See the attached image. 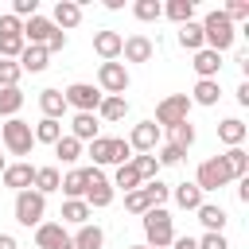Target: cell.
I'll return each instance as SVG.
<instances>
[{"instance_id":"obj_33","label":"cell","mask_w":249,"mask_h":249,"mask_svg":"<svg viewBox=\"0 0 249 249\" xmlns=\"http://www.w3.org/2000/svg\"><path fill=\"white\" fill-rule=\"evenodd\" d=\"M31 132H35V144H54V140L62 136V121H51V117H43V121H39Z\"/></svg>"},{"instance_id":"obj_26","label":"cell","mask_w":249,"mask_h":249,"mask_svg":"<svg viewBox=\"0 0 249 249\" xmlns=\"http://www.w3.org/2000/svg\"><path fill=\"white\" fill-rule=\"evenodd\" d=\"M218 140H222V144H230V148H241V140H245V124H241L237 117L222 121V124H218Z\"/></svg>"},{"instance_id":"obj_23","label":"cell","mask_w":249,"mask_h":249,"mask_svg":"<svg viewBox=\"0 0 249 249\" xmlns=\"http://www.w3.org/2000/svg\"><path fill=\"white\" fill-rule=\"evenodd\" d=\"M70 136L74 140H97V113H74Z\"/></svg>"},{"instance_id":"obj_34","label":"cell","mask_w":249,"mask_h":249,"mask_svg":"<svg viewBox=\"0 0 249 249\" xmlns=\"http://www.w3.org/2000/svg\"><path fill=\"white\" fill-rule=\"evenodd\" d=\"M175 202H179L183 210H198V206H202V191H198L195 183H179V187H175Z\"/></svg>"},{"instance_id":"obj_44","label":"cell","mask_w":249,"mask_h":249,"mask_svg":"<svg viewBox=\"0 0 249 249\" xmlns=\"http://www.w3.org/2000/svg\"><path fill=\"white\" fill-rule=\"evenodd\" d=\"M222 12H226V19H230V23H233V19H249V0H230Z\"/></svg>"},{"instance_id":"obj_10","label":"cell","mask_w":249,"mask_h":249,"mask_svg":"<svg viewBox=\"0 0 249 249\" xmlns=\"http://www.w3.org/2000/svg\"><path fill=\"white\" fill-rule=\"evenodd\" d=\"M82 175H86V206L93 210H101V206H109L113 202V183L97 171V167H82Z\"/></svg>"},{"instance_id":"obj_52","label":"cell","mask_w":249,"mask_h":249,"mask_svg":"<svg viewBox=\"0 0 249 249\" xmlns=\"http://www.w3.org/2000/svg\"><path fill=\"white\" fill-rule=\"evenodd\" d=\"M4 167H8V163H4V156H0V175H4Z\"/></svg>"},{"instance_id":"obj_51","label":"cell","mask_w":249,"mask_h":249,"mask_svg":"<svg viewBox=\"0 0 249 249\" xmlns=\"http://www.w3.org/2000/svg\"><path fill=\"white\" fill-rule=\"evenodd\" d=\"M0 249H19V245H16V237H12V233H0Z\"/></svg>"},{"instance_id":"obj_50","label":"cell","mask_w":249,"mask_h":249,"mask_svg":"<svg viewBox=\"0 0 249 249\" xmlns=\"http://www.w3.org/2000/svg\"><path fill=\"white\" fill-rule=\"evenodd\" d=\"M237 101H241V105H249V82H241V86H237Z\"/></svg>"},{"instance_id":"obj_22","label":"cell","mask_w":249,"mask_h":249,"mask_svg":"<svg viewBox=\"0 0 249 249\" xmlns=\"http://www.w3.org/2000/svg\"><path fill=\"white\" fill-rule=\"evenodd\" d=\"M39 109H43V117L58 121V117L66 113V97H62V89H39Z\"/></svg>"},{"instance_id":"obj_24","label":"cell","mask_w":249,"mask_h":249,"mask_svg":"<svg viewBox=\"0 0 249 249\" xmlns=\"http://www.w3.org/2000/svg\"><path fill=\"white\" fill-rule=\"evenodd\" d=\"M101 241H105V233H101V226H78V233L70 237V249H101Z\"/></svg>"},{"instance_id":"obj_53","label":"cell","mask_w":249,"mask_h":249,"mask_svg":"<svg viewBox=\"0 0 249 249\" xmlns=\"http://www.w3.org/2000/svg\"><path fill=\"white\" fill-rule=\"evenodd\" d=\"M132 249H148V245H132Z\"/></svg>"},{"instance_id":"obj_48","label":"cell","mask_w":249,"mask_h":249,"mask_svg":"<svg viewBox=\"0 0 249 249\" xmlns=\"http://www.w3.org/2000/svg\"><path fill=\"white\" fill-rule=\"evenodd\" d=\"M62 47H66V31H58V27H54V31H51V39H47V51H62Z\"/></svg>"},{"instance_id":"obj_8","label":"cell","mask_w":249,"mask_h":249,"mask_svg":"<svg viewBox=\"0 0 249 249\" xmlns=\"http://www.w3.org/2000/svg\"><path fill=\"white\" fill-rule=\"evenodd\" d=\"M187 113H191V97H187V93H167V97L156 105V124H160V128L183 124Z\"/></svg>"},{"instance_id":"obj_1","label":"cell","mask_w":249,"mask_h":249,"mask_svg":"<svg viewBox=\"0 0 249 249\" xmlns=\"http://www.w3.org/2000/svg\"><path fill=\"white\" fill-rule=\"evenodd\" d=\"M167 183H160V179H152V183H140L136 191H128L124 195V210L128 214H148V210H156V206H163L167 202Z\"/></svg>"},{"instance_id":"obj_45","label":"cell","mask_w":249,"mask_h":249,"mask_svg":"<svg viewBox=\"0 0 249 249\" xmlns=\"http://www.w3.org/2000/svg\"><path fill=\"white\" fill-rule=\"evenodd\" d=\"M12 16H16V19H19V16H23V19L39 16V0H16V4H12Z\"/></svg>"},{"instance_id":"obj_27","label":"cell","mask_w":249,"mask_h":249,"mask_svg":"<svg viewBox=\"0 0 249 249\" xmlns=\"http://www.w3.org/2000/svg\"><path fill=\"white\" fill-rule=\"evenodd\" d=\"M51 148H54V156H58L62 163H74V160L82 156V140H74L70 132H62V136H58V140H54Z\"/></svg>"},{"instance_id":"obj_47","label":"cell","mask_w":249,"mask_h":249,"mask_svg":"<svg viewBox=\"0 0 249 249\" xmlns=\"http://www.w3.org/2000/svg\"><path fill=\"white\" fill-rule=\"evenodd\" d=\"M0 35H23V23L8 12V16H0Z\"/></svg>"},{"instance_id":"obj_18","label":"cell","mask_w":249,"mask_h":249,"mask_svg":"<svg viewBox=\"0 0 249 249\" xmlns=\"http://www.w3.org/2000/svg\"><path fill=\"white\" fill-rule=\"evenodd\" d=\"M195 74L198 78H218V70H222V54L218 51H210V47H202V51H195Z\"/></svg>"},{"instance_id":"obj_13","label":"cell","mask_w":249,"mask_h":249,"mask_svg":"<svg viewBox=\"0 0 249 249\" xmlns=\"http://www.w3.org/2000/svg\"><path fill=\"white\" fill-rule=\"evenodd\" d=\"M35 249H70V233L62 222H39L35 226Z\"/></svg>"},{"instance_id":"obj_36","label":"cell","mask_w":249,"mask_h":249,"mask_svg":"<svg viewBox=\"0 0 249 249\" xmlns=\"http://www.w3.org/2000/svg\"><path fill=\"white\" fill-rule=\"evenodd\" d=\"M113 187H121L124 195H128V191H136V187H140L136 167H132V163H121V167H117V175H113Z\"/></svg>"},{"instance_id":"obj_17","label":"cell","mask_w":249,"mask_h":249,"mask_svg":"<svg viewBox=\"0 0 249 249\" xmlns=\"http://www.w3.org/2000/svg\"><path fill=\"white\" fill-rule=\"evenodd\" d=\"M0 179H4V187H12V191L19 195V191H27V187H31V179H35V167H31V163H8Z\"/></svg>"},{"instance_id":"obj_31","label":"cell","mask_w":249,"mask_h":249,"mask_svg":"<svg viewBox=\"0 0 249 249\" xmlns=\"http://www.w3.org/2000/svg\"><path fill=\"white\" fill-rule=\"evenodd\" d=\"M222 163H226L230 179H245V171H249V156H245L241 148H230V152L222 156Z\"/></svg>"},{"instance_id":"obj_20","label":"cell","mask_w":249,"mask_h":249,"mask_svg":"<svg viewBox=\"0 0 249 249\" xmlns=\"http://www.w3.org/2000/svg\"><path fill=\"white\" fill-rule=\"evenodd\" d=\"M47 58H51L47 47H23L19 51V70L23 74H39V70H47Z\"/></svg>"},{"instance_id":"obj_38","label":"cell","mask_w":249,"mask_h":249,"mask_svg":"<svg viewBox=\"0 0 249 249\" xmlns=\"http://www.w3.org/2000/svg\"><path fill=\"white\" fill-rule=\"evenodd\" d=\"M163 12H167L175 23H191V19H195V0H171Z\"/></svg>"},{"instance_id":"obj_43","label":"cell","mask_w":249,"mask_h":249,"mask_svg":"<svg viewBox=\"0 0 249 249\" xmlns=\"http://www.w3.org/2000/svg\"><path fill=\"white\" fill-rule=\"evenodd\" d=\"M152 156H156V163H179L187 152H183V148H175V144H160Z\"/></svg>"},{"instance_id":"obj_30","label":"cell","mask_w":249,"mask_h":249,"mask_svg":"<svg viewBox=\"0 0 249 249\" xmlns=\"http://www.w3.org/2000/svg\"><path fill=\"white\" fill-rule=\"evenodd\" d=\"M124 113H128V101L124 97H101V105H97V117L101 121H124Z\"/></svg>"},{"instance_id":"obj_42","label":"cell","mask_w":249,"mask_h":249,"mask_svg":"<svg viewBox=\"0 0 249 249\" xmlns=\"http://www.w3.org/2000/svg\"><path fill=\"white\" fill-rule=\"evenodd\" d=\"M23 47H27L23 35H0V58H19Z\"/></svg>"},{"instance_id":"obj_46","label":"cell","mask_w":249,"mask_h":249,"mask_svg":"<svg viewBox=\"0 0 249 249\" xmlns=\"http://www.w3.org/2000/svg\"><path fill=\"white\" fill-rule=\"evenodd\" d=\"M195 241H198V249H230L226 233H202V237H195Z\"/></svg>"},{"instance_id":"obj_3","label":"cell","mask_w":249,"mask_h":249,"mask_svg":"<svg viewBox=\"0 0 249 249\" xmlns=\"http://www.w3.org/2000/svg\"><path fill=\"white\" fill-rule=\"evenodd\" d=\"M89 160H93V167L97 163H128L132 160V148H128V140H121V136H97V140H89Z\"/></svg>"},{"instance_id":"obj_14","label":"cell","mask_w":249,"mask_h":249,"mask_svg":"<svg viewBox=\"0 0 249 249\" xmlns=\"http://www.w3.org/2000/svg\"><path fill=\"white\" fill-rule=\"evenodd\" d=\"M121 43H124V35L113 31V27H105V31L93 35V54H97L101 62H117V58H121Z\"/></svg>"},{"instance_id":"obj_41","label":"cell","mask_w":249,"mask_h":249,"mask_svg":"<svg viewBox=\"0 0 249 249\" xmlns=\"http://www.w3.org/2000/svg\"><path fill=\"white\" fill-rule=\"evenodd\" d=\"M132 12H136V19L152 23V19H160V16H163V4H160V0H136V8H132Z\"/></svg>"},{"instance_id":"obj_40","label":"cell","mask_w":249,"mask_h":249,"mask_svg":"<svg viewBox=\"0 0 249 249\" xmlns=\"http://www.w3.org/2000/svg\"><path fill=\"white\" fill-rule=\"evenodd\" d=\"M19 62H12V58H0V89H12V86H19Z\"/></svg>"},{"instance_id":"obj_32","label":"cell","mask_w":249,"mask_h":249,"mask_svg":"<svg viewBox=\"0 0 249 249\" xmlns=\"http://www.w3.org/2000/svg\"><path fill=\"white\" fill-rule=\"evenodd\" d=\"M179 43L187 51H202V23L191 19V23H179Z\"/></svg>"},{"instance_id":"obj_5","label":"cell","mask_w":249,"mask_h":249,"mask_svg":"<svg viewBox=\"0 0 249 249\" xmlns=\"http://www.w3.org/2000/svg\"><path fill=\"white\" fill-rule=\"evenodd\" d=\"M0 144H4L12 156H27V152L35 148V132H31V124H27V121L8 117V124L0 128Z\"/></svg>"},{"instance_id":"obj_25","label":"cell","mask_w":249,"mask_h":249,"mask_svg":"<svg viewBox=\"0 0 249 249\" xmlns=\"http://www.w3.org/2000/svg\"><path fill=\"white\" fill-rule=\"evenodd\" d=\"M58 183H62L58 167H51V163H47V167H35V179H31V187H35V191H39L43 198H47L51 191H58Z\"/></svg>"},{"instance_id":"obj_12","label":"cell","mask_w":249,"mask_h":249,"mask_svg":"<svg viewBox=\"0 0 249 249\" xmlns=\"http://www.w3.org/2000/svg\"><path fill=\"white\" fill-rule=\"evenodd\" d=\"M66 105H74L78 113H97V105H101V89L97 86H89V82H74V86H66Z\"/></svg>"},{"instance_id":"obj_29","label":"cell","mask_w":249,"mask_h":249,"mask_svg":"<svg viewBox=\"0 0 249 249\" xmlns=\"http://www.w3.org/2000/svg\"><path fill=\"white\" fill-rule=\"evenodd\" d=\"M89 206H86V198H66L62 202V222H74V226H86L89 222Z\"/></svg>"},{"instance_id":"obj_35","label":"cell","mask_w":249,"mask_h":249,"mask_svg":"<svg viewBox=\"0 0 249 249\" xmlns=\"http://www.w3.org/2000/svg\"><path fill=\"white\" fill-rule=\"evenodd\" d=\"M128 163L136 167V175H140V183H152V179H160V175H156V171H160V163H156V156H132Z\"/></svg>"},{"instance_id":"obj_2","label":"cell","mask_w":249,"mask_h":249,"mask_svg":"<svg viewBox=\"0 0 249 249\" xmlns=\"http://www.w3.org/2000/svg\"><path fill=\"white\" fill-rule=\"evenodd\" d=\"M230 43H233V23L226 19V12H206V19H202V47H210V51H230Z\"/></svg>"},{"instance_id":"obj_19","label":"cell","mask_w":249,"mask_h":249,"mask_svg":"<svg viewBox=\"0 0 249 249\" xmlns=\"http://www.w3.org/2000/svg\"><path fill=\"white\" fill-rule=\"evenodd\" d=\"M187 97H191V105H218V97H222L218 78H198V82H195V89H191Z\"/></svg>"},{"instance_id":"obj_7","label":"cell","mask_w":249,"mask_h":249,"mask_svg":"<svg viewBox=\"0 0 249 249\" xmlns=\"http://www.w3.org/2000/svg\"><path fill=\"white\" fill-rule=\"evenodd\" d=\"M97 89H101L105 97H124V89H128V70H124V62H101V66H97Z\"/></svg>"},{"instance_id":"obj_15","label":"cell","mask_w":249,"mask_h":249,"mask_svg":"<svg viewBox=\"0 0 249 249\" xmlns=\"http://www.w3.org/2000/svg\"><path fill=\"white\" fill-rule=\"evenodd\" d=\"M58 31H70V27H78L82 23V4L78 0H58L54 4V19H51Z\"/></svg>"},{"instance_id":"obj_11","label":"cell","mask_w":249,"mask_h":249,"mask_svg":"<svg viewBox=\"0 0 249 249\" xmlns=\"http://www.w3.org/2000/svg\"><path fill=\"white\" fill-rule=\"evenodd\" d=\"M230 183V171H226V163H222V156H210V160H202L198 163V175H195V187L206 195V191H218V187H226Z\"/></svg>"},{"instance_id":"obj_28","label":"cell","mask_w":249,"mask_h":249,"mask_svg":"<svg viewBox=\"0 0 249 249\" xmlns=\"http://www.w3.org/2000/svg\"><path fill=\"white\" fill-rule=\"evenodd\" d=\"M58 191H62L66 198H86V175H82V167L66 171V175H62V183H58Z\"/></svg>"},{"instance_id":"obj_37","label":"cell","mask_w":249,"mask_h":249,"mask_svg":"<svg viewBox=\"0 0 249 249\" xmlns=\"http://www.w3.org/2000/svg\"><path fill=\"white\" fill-rule=\"evenodd\" d=\"M19 105H23V93H19V86H12V89H0V117H16V113H19Z\"/></svg>"},{"instance_id":"obj_9","label":"cell","mask_w":249,"mask_h":249,"mask_svg":"<svg viewBox=\"0 0 249 249\" xmlns=\"http://www.w3.org/2000/svg\"><path fill=\"white\" fill-rule=\"evenodd\" d=\"M160 144H163V128H160L156 121H140V124H132V132H128V148H132V152L152 156Z\"/></svg>"},{"instance_id":"obj_4","label":"cell","mask_w":249,"mask_h":249,"mask_svg":"<svg viewBox=\"0 0 249 249\" xmlns=\"http://www.w3.org/2000/svg\"><path fill=\"white\" fill-rule=\"evenodd\" d=\"M171 237H175V230H171V214H167L163 206L148 210V214H144V245H148V249H167Z\"/></svg>"},{"instance_id":"obj_16","label":"cell","mask_w":249,"mask_h":249,"mask_svg":"<svg viewBox=\"0 0 249 249\" xmlns=\"http://www.w3.org/2000/svg\"><path fill=\"white\" fill-rule=\"evenodd\" d=\"M152 39L148 35H128L124 43H121V54H124V62H148L152 58Z\"/></svg>"},{"instance_id":"obj_49","label":"cell","mask_w":249,"mask_h":249,"mask_svg":"<svg viewBox=\"0 0 249 249\" xmlns=\"http://www.w3.org/2000/svg\"><path fill=\"white\" fill-rule=\"evenodd\" d=\"M171 249H198V241L187 233V237H171Z\"/></svg>"},{"instance_id":"obj_6","label":"cell","mask_w":249,"mask_h":249,"mask_svg":"<svg viewBox=\"0 0 249 249\" xmlns=\"http://www.w3.org/2000/svg\"><path fill=\"white\" fill-rule=\"evenodd\" d=\"M43 214H47V198H43L35 187H27V191L16 195V222H19V226H39Z\"/></svg>"},{"instance_id":"obj_21","label":"cell","mask_w":249,"mask_h":249,"mask_svg":"<svg viewBox=\"0 0 249 249\" xmlns=\"http://www.w3.org/2000/svg\"><path fill=\"white\" fill-rule=\"evenodd\" d=\"M195 214H198V222L206 226V233H222V230H226V222H230V218H226V210H222V206H214V202H202Z\"/></svg>"},{"instance_id":"obj_39","label":"cell","mask_w":249,"mask_h":249,"mask_svg":"<svg viewBox=\"0 0 249 249\" xmlns=\"http://www.w3.org/2000/svg\"><path fill=\"white\" fill-rule=\"evenodd\" d=\"M171 144L187 152V148L195 144V124H191V121H183V124H171Z\"/></svg>"}]
</instances>
